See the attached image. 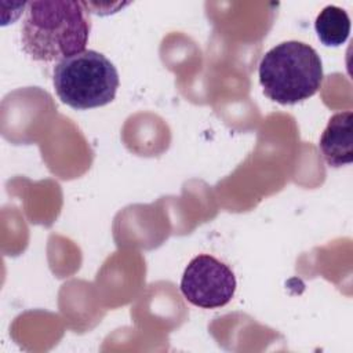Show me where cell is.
I'll list each match as a JSON object with an SVG mask.
<instances>
[{"label":"cell","mask_w":353,"mask_h":353,"mask_svg":"<svg viewBox=\"0 0 353 353\" xmlns=\"http://www.w3.org/2000/svg\"><path fill=\"white\" fill-rule=\"evenodd\" d=\"M236 277L232 269L208 254L194 256L183 270L181 292L188 302L203 309L228 305L236 292Z\"/></svg>","instance_id":"277c9868"},{"label":"cell","mask_w":353,"mask_h":353,"mask_svg":"<svg viewBox=\"0 0 353 353\" xmlns=\"http://www.w3.org/2000/svg\"><path fill=\"white\" fill-rule=\"evenodd\" d=\"M258 74L265 95L281 105H294L313 97L324 79L317 51L296 40L270 48L259 62Z\"/></svg>","instance_id":"7a4b0ae2"},{"label":"cell","mask_w":353,"mask_h":353,"mask_svg":"<svg viewBox=\"0 0 353 353\" xmlns=\"http://www.w3.org/2000/svg\"><path fill=\"white\" fill-rule=\"evenodd\" d=\"M87 12L79 1H29L21 29L23 51L41 62L84 51L91 29Z\"/></svg>","instance_id":"6da1fadb"},{"label":"cell","mask_w":353,"mask_h":353,"mask_svg":"<svg viewBox=\"0 0 353 353\" xmlns=\"http://www.w3.org/2000/svg\"><path fill=\"white\" fill-rule=\"evenodd\" d=\"M52 83L63 103L84 110L112 102L120 80L116 66L103 54L84 50L55 65Z\"/></svg>","instance_id":"3957f363"},{"label":"cell","mask_w":353,"mask_h":353,"mask_svg":"<svg viewBox=\"0 0 353 353\" xmlns=\"http://www.w3.org/2000/svg\"><path fill=\"white\" fill-rule=\"evenodd\" d=\"M352 121L350 110L335 113L320 137L321 154L331 167H342L353 161Z\"/></svg>","instance_id":"5b68a950"},{"label":"cell","mask_w":353,"mask_h":353,"mask_svg":"<svg viewBox=\"0 0 353 353\" xmlns=\"http://www.w3.org/2000/svg\"><path fill=\"white\" fill-rule=\"evenodd\" d=\"M320 41L328 47L343 44L350 33V19L346 11L336 6L324 7L314 22Z\"/></svg>","instance_id":"8992f818"}]
</instances>
